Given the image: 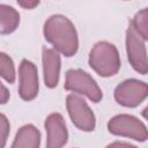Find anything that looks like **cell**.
I'll return each mask as SVG.
<instances>
[{
  "instance_id": "1",
  "label": "cell",
  "mask_w": 148,
  "mask_h": 148,
  "mask_svg": "<svg viewBox=\"0 0 148 148\" xmlns=\"http://www.w3.org/2000/svg\"><path fill=\"white\" fill-rule=\"evenodd\" d=\"M44 37L65 57H73L79 49L77 32L69 18L57 14L50 16L44 24Z\"/></svg>"
},
{
  "instance_id": "2",
  "label": "cell",
  "mask_w": 148,
  "mask_h": 148,
  "mask_svg": "<svg viewBox=\"0 0 148 148\" xmlns=\"http://www.w3.org/2000/svg\"><path fill=\"white\" fill-rule=\"evenodd\" d=\"M89 65L99 76L116 75L121 66L117 47L105 40L96 43L89 53Z\"/></svg>"
},
{
  "instance_id": "3",
  "label": "cell",
  "mask_w": 148,
  "mask_h": 148,
  "mask_svg": "<svg viewBox=\"0 0 148 148\" xmlns=\"http://www.w3.org/2000/svg\"><path fill=\"white\" fill-rule=\"evenodd\" d=\"M64 87L66 90L86 95L94 103H98L103 98V92L96 81L82 69L67 71Z\"/></svg>"
},
{
  "instance_id": "4",
  "label": "cell",
  "mask_w": 148,
  "mask_h": 148,
  "mask_svg": "<svg viewBox=\"0 0 148 148\" xmlns=\"http://www.w3.org/2000/svg\"><path fill=\"white\" fill-rule=\"evenodd\" d=\"M108 130L113 135L125 136L135 141L143 142L148 138L146 125L136 117L131 114H118L108 123Z\"/></svg>"
},
{
  "instance_id": "5",
  "label": "cell",
  "mask_w": 148,
  "mask_h": 148,
  "mask_svg": "<svg viewBox=\"0 0 148 148\" xmlns=\"http://www.w3.org/2000/svg\"><path fill=\"white\" fill-rule=\"evenodd\" d=\"M66 106L72 123L81 131L91 132L95 128V114L87 102L79 95L69 94L66 98Z\"/></svg>"
},
{
  "instance_id": "6",
  "label": "cell",
  "mask_w": 148,
  "mask_h": 148,
  "mask_svg": "<svg viewBox=\"0 0 148 148\" xmlns=\"http://www.w3.org/2000/svg\"><path fill=\"white\" fill-rule=\"evenodd\" d=\"M146 39L139 35V32L130 23L126 31V52L127 58L132 67L140 74L146 75L148 71L147 65V50Z\"/></svg>"
},
{
  "instance_id": "7",
  "label": "cell",
  "mask_w": 148,
  "mask_h": 148,
  "mask_svg": "<svg viewBox=\"0 0 148 148\" xmlns=\"http://www.w3.org/2000/svg\"><path fill=\"white\" fill-rule=\"evenodd\" d=\"M148 95L147 83L135 79L121 82L114 89V99L125 108H135L140 105Z\"/></svg>"
},
{
  "instance_id": "8",
  "label": "cell",
  "mask_w": 148,
  "mask_h": 148,
  "mask_svg": "<svg viewBox=\"0 0 148 148\" xmlns=\"http://www.w3.org/2000/svg\"><path fill=\"white\" fill-rule=\"evenodd\" d=\"M18 76H20V87H18L20 97L23 101H28V102L35 99L39 90L38 73L35 64L27 59H23L18 68Z\"/></svg>"
},
{
  "instance_id": "9",
  "label": "cell",
  "mask_w": 148,
  "mask_h": 148,
  "mask_svg": "<svg viewBox=\"0 0 148 148\" xmlns=\"http://www.w3.org/2000/svg\"><path fill=\"white\" fill-rule=\"evenodd\" d=\"M45 130L47 134L46 147L60 148L67 143L68 132L65 120L60 113H51L45 120Z\"/></svg>"
},
{
  "instance_id": "10",
  "label": "cell",
  "mask_w": 148,
  "mask_h": 148,
  "mask_svg": "<svg viewBox=\"0 0 148 148\" xmlns=\"http://www.w3.org/2000/svg\"><path fill=\"white\" fill-rule=\"evenodd\" d=\"M60 56L54 49L43 47V74L45 86L49 88L57 87L60 74Z\"/></svg>"
},
{
  "instance_id": "11",
  "label": "cell",
  "mask_w": 148,
  "mask_h": 148,
  "mask_svg": "<svg viewBox=\"0 0 148 148\" xmlns=\"http://www.w3.org/2000/svg\"><path fill=\"white\" fill-rule=\"evenodd\" d=\"M40 145V133L31 124L22 126L14 139L13 148H38Z\"/></svg>"
},
{
  "instance_id": "12",
  "label": "cell",
  "mask_w": 148,
  "mask_h": 148,
  "mask_svg": "<svg viewBox=\"0 0 148 148\" xmlns=\"http://www.w3.org/2000/svg\"><path fill=\"white\" fill-rule=\"evenodd\" d=\"M20 24V14L18 12L8 6L0 5V34L8 35L16 30Z\"/></svg>"
},
{
  "instance_id": "13",
  "label": "cell",
  "mask_w": 148,
  "mask_h": 148,
  "mask_svg": "<svg viewBox=\"0 0 148 148\" xmlns=\"http://www.w3.org/2000/svg\"><path fill=\"white\" fill-rule=\"evenodd\" d=\"M0 76L3 77L8 83L15 82L14 62L12 58L3 52H0Z\"/></svg>"
},
{
  "instance_id": "14",
  "label": "cell",
  "mask_w": 148,
  "mask_h": 148,
  "mask_svg": "<svg viewBox=\"0 0 148 148\" xmlns=\"http://www.w3.org/2000/svg\"><path fill=\"white\" fill-rule=\"evenodd\" d=\"M147 20H148V14H147V8L141 9L139 13L135 14V16L133 17V20L130 22L132 24V27L139 32V35H141V37L143 39L147 40L148 38V24H147Z\"/></svg>"
},
{
  "instance_id": "15",
  "label": "cell",
  "mask_w": 148,
  "mask_h": 148,
  "mask_svg": "<svg viewBox=\"0 0 148 148\" xmlns=\"http://www.w3.org/2000/svg\"><path fill=\"white\" fill-rule=\"evenodd\" d=\"M9 130H10L9 120L5 114L0 113V148H3L6 146L7 138L9 135Z\"/></svg>"
},
{
  "instance_id": "16",
  "label": "cell",
  "mask_w": 148,
  "mask_h": 148,
  "mask_svg": "<svg viewBox=\"0 0 148 148\" xmlns=\"http://www.w3.org/2000/svg\"><path fill=\"white\" fill-rule=\"evenodd\" d=\"M17 3L24 9H32L38 6L39 0H16Z\"/></svg>"
},
{
  "instance_id": "17",
  "label": "cell",
  "mask_w": 148,
  "mask_h": 148,
  "mask_svg": "<svg viewBox=\"0 0 148 148\" xmlns=\"http://www.w3.org/2000/svg\"><path fill=\"white\" fill-rule=\"evenodd\" d=\"M9 91L8 89L3 86V83L0 81V104H6L9 99Z\"/></svg>"
},
{
  "instance_id": "18",
  "label": "cell",
  "mask_w": 148,
  "mask_h": 148,
  "mask_svg": "<svg viewBox=\"0 0 148 148\" xmlns=\"http://www.w3.org/2000/svg\"><path fill=\"white\" fill-rule=\"evenodd\" d=\"M116 146H120V147H132V148H134V146L131 145V143H128V142H113V143L109 145V147H116Z\"/></svg>"
}]
</instances>
